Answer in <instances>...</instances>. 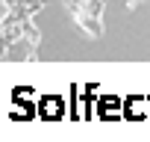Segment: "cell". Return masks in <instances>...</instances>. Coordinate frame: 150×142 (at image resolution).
<instances>
[{
    "instance_id": "1",
    "label": "cell",
    "mask_w": 150,
    "mask_h": 142,
    "mask_svg": "<svg viewBox=\"0 0 150 142\" xmlns=\"http://www.w3.org/2000/svg\"><path fill=\"white\" fill-rule=\"evenodd\" d=\"M124 115L127 118H150V98H127Z\"/></svg>"
},
{
    "instance_id": "3",
    "label": "cell",
    "mask_w": 150,
    "mask_h": 142,
    "mask_svg": "<svg viewBox=\"0 0 150 142\" xmlns=\"http://www.w3.org/2000/svg\"><path fill=\"white\" fill-rule=\"evenodd\" d=\"M62 113H65V110H62V101H59V98H50V101L44 98V101H41V115H50V118H59Z\"/></svg>"
},
{
    "instance_id": "2",
    "label": "cell",
    "mask_w": 150,
    "mask_h": 142,
    "mask_svg": "<svg viewBox=\"0 0 150 142\" xmlns=\"http://www.w3.org/2000/svg\"><path fill=\"white\" fill-rule=\"evenodd\" d=\"M100 115L109 118V115H124V104L121 101H112V98H103L100 101Z\"/></svg>"
}]
</instances>
